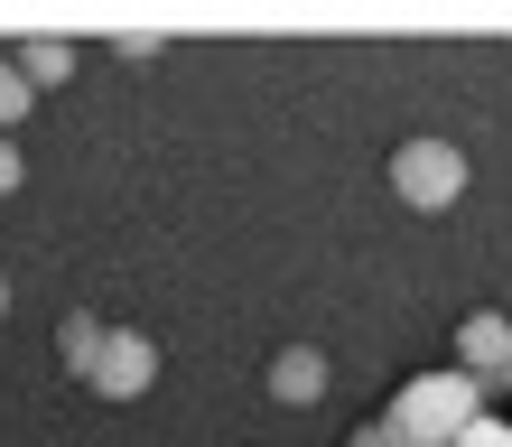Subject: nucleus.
<instances>
[{"label":"nucleus","instance_id":"nucleus-1","mask_svg":"<svg viewBox=\"0 0 512 447\" xmlns=\"http://www.w3.org/2000/svg\"><path fill=\"white\" fill-rule=\"evenodd\" d=\"M391 429H401L410 447H457L475 420H485V382H466L457 364H438V373H410L401 392H391V410H382Z\"/></svg>","mask_w":512,"mask_h":447},{"label":"nucleus","instance_id":"nucleus-2","mask_svg":"<svg viewBox=\"0 0 512 447\" xmlns=\"http://www.w3.org/2000/svg\"><path fill=\"white\" fill-rule=\"evenodd\" d=\"M391 196H401L410 215H447V205L466 196V149L438 140V131H410L391 149Z\"/></svg>","mask_w":512,"mask_h":447},{"label":"nucleus","instance_id":"nucleus-3","mask_svg":"<svg viewBox=\"0 0 512 447\" xmlns=\"http://www.w3.org/2000/svg\"><path fill=\"white\" fill-rule=\"evenodd\" d=\"M149 382H159V345H149L140 326H112L103 354H94V373H84V392L94 401H140Z\"/></svg>","mask_w":512,"mask_h":447},{"label":"nucleus","instance_id":"nucleus-4","mask_svg":"<svg viewBox=\"0 0 512 447\" xmlns=\"http://www.w3.org/2000/svg\"><path fill=\"white\" fill-rule=\"evenodd\" d=\"M457 373L485 382V392H494V382H512V317H503V308H475V317L457 326Z\"/></svg>","mask_w":512,"mask_h":447},{"label":"nucleus","instance_id":"nucleus-5","mask_svg":"<svg viewBox=\"0 0 512 447\" xmlns=\"http://www.w3.org/2000/svg\"><path fill=\"white\" fill-rule=\"evenodd\" d=\"M270 401H289V410H308V401H326V354L317 345H280L270 354Z\"/></svg>","mask_w":512,"mask_h":447},{"label":"nucleus","instance_id":"nucleus-6","mask_svg":"<svg viewBox=\"0 0 512 447\" xmlns=\"http://www.w3.org/2000/svg\"><path fill=\"white\" fill-rule=\"evenodd\" d=\"M103 336H112V326H103V317H84V308H75L66 326H56V354H66V373H75V382L94 373V354H103Z\"/></svg>","mask_w":512,"mask_h":447},{"label":"nucleus","instance_id":"nucleus-7","mask_svg":"<svg viewBox=\"0 0 512 447\" xmlns=\"http://www.w3.org/2000/svg\"><path fill=\"white\" fill-rule=\"evenodd\" d=\"M10 56H19V75L38 84V94H47V84H66V75H75V47H66V38H28V47H10Z\"/></svg>","mask_w":512,"mask_h":447},{"label":"nucleus","instance_id":"nucleus-8","mask_svg":"<svg viewBox=\"0 0 512 447\" xmlns=\"http://www.w3.org/2000/svg\"><path fill=\"white\" fill-rule=\"evenodd\" d=\"M28 103H38V84L19 75V56H0V140H10V131L28 122Z\"/></svg>","mask_w":512,"mask_h":447},{"label":"nucleus","instance_id":"nucleus-9","mask_svg":"<svg viewBox=\"0 0 512 447\" xmlns=\"http://www.w3.org/2000/svg\"><path fill=\"white\" fill-rule=\"evenodd\" d=\"M19 187H28V149L0 140V196H19Z\"/></svg>","mask_w":512,"mask_h":447},{"label":"nucleus","instance_id":"nucleus-10","mask_svg":"<svg viewBox=\"0 0 512 447\" xmlns=\"http://www.w3.org/2000/svg\"><path fill=\"white\" fill-rule=\"evenodd\" d=\"M457 447H512V420H494V410H485V420H475Z\"/></svg>","mask_w":512,"mask_h":447},{"label":"nucleus","instance_id":"nucleus-11","mask_svg":"<svg viewBox=\"0 0 512 447\" xmlns=\"http://www.w3.org/2000/svg\"><path fill=\"white\" fill-rule=\"evenodd\" d=\"M345 447H410V438H401V429H391V420H364V429H354Z\"/></svg>","mask_w":512,"mask_h":447},{"label":"nucleus","instance_id":"nucleus-12","mask_svg":"<svg viewBox=\"0 0 512 447\" xmlns=\"http://www.w3.org/2000/svg\"><path fill=\"white\" fill-rule=\"evenodd\" d=\"M0 317H10V280H0Z\"/></svg>","mask_w":512,"mask_h":447}]
</instances>
